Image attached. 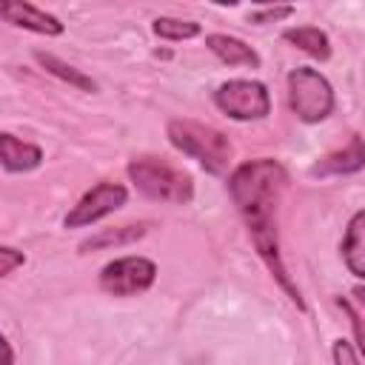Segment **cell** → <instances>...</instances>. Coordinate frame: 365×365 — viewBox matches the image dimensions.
I'll use <instances>...</instances> for the list:
<instances>
[{"label":"cell","instance_id":"cell-20","mask_svg":"<svg viewBox=\"0 0 365 365\" xmlns=\"http://www.w3.org/2000/svg\"><path fill=\"white\" fill-rule=\"evenodd\" d=\"M334 362H336V365H359V359H356L351 342H345V339H336V342H334Z\"/></svg>","mask_w":365,"mask_h":365},{"label":"cell","instance_id":"cell-15","mask_svg":"<svg viewBox=\"0 0 365 365\" xmlns=\"http://www.w3.org/2000/svg\"><path fill=\"white\" fill-rule=\"evenodd\" d=\"M145 234L143 225H123V228H114V231H100L97 237L86 240L80 245V251H97V248H106V245H128L134 240H140Z\"/></svg>","mask_w":365,"mask_h":365},{"label":"cell","instance_id":"cell-22","mask_svg":"<svg viewBox=\"0 0 365 365\" xmlns=\"http://www.w3.org/2000/svg\"><path fill=\"white\" fill-rule=\"evenodd\" d=\"M354 294H356V297H359V302H362V305H365V288H356V291H354Z\"/></svg>","mask_w":365,"mask_h":365},{"label":"cell","instance_id":"cell-11","mask_svg":"<svg viewBox=\"0 0 365 365\" xmlns=\"http://www.w3.org/2000/svg\"><path fill=\"white\" fill-rule=\"evenodd\" d=\"M0 160L6 171H31L40 165L43 151L31 143L17 140L14 134H0Z\"/></svg>","mask_w":365,"mask_h":365},{"label":"cell","instance_id":"cell-3","mask_svg":"<svg viewBox=\"0 0 365 365\" xmlns=\"http://www.w3.org/2000/svg\"><path fill=\"white\" fill-rule=\"evenodd\" d=\"M128 177L137 185L140 194H145L148 200H160V202H188L194 197V182L185 171L168 165L165 160L157 157H137L128 163Z\"/></svg>","mask_w":365,"mask_h":365},{"label":"cell","instance_id":"cell-4","mask_svg":"<svg viewBox=\"0 0 365 365\" xmlns=\"http://www.w3.org/2000/svg\"><path fill=\"white\" fill-rule=\"evenodd\" d=\"M288 106L302 123H319L334 111V88L314 68H294L288 74Z\"/></svg>","mask_w":365,"mask_h":365},{"label":"cell","instance_id":"cell-1","mask_svg":"<svg viewBox=\"0 0 365 365\" xmlns=\"http://www.w3.org/2000/svg\"><path fill=\"white\" fill-rule=\"evenodd\" d=\"M285 182H288L285 168L277 160L259 157V160H248L234 168V174L228 177V194H231L237 211L242 214V220L251 231V240H254L259 257L265 259L268 271L288 291V297L297 302V308H302L299 291L282 265L279 237H277V211H279Z\"/></svg>","mask_w":365,"mask_h":365},{"label":"cell","instance_id":"cell-19","mask_svg":"<svg viewBox=\"0 0 365 365\" xmlns=\"http://www.w3.org/2000/svg\"><path fill=\"white\" fill-rule=\"evenodd\" d=\"M26 262V257L20 254V251H14V248H9V245H3L0 248V277H9L17 265H23Z\"/></svg>","mask_w":365,"mask_h":365},{"label":"cell","instance_id":"cell-5","mask_svg":"<svg viewBox=\"0 0 365 365\" xmlns=\"http://www.w3.org/2000/svg\"><path fill=\"white\" fill-rule=\"evenodd\" d=\"M214 103L234 120H262L271 111L268 88L257 80H228L214 91Z\"/></svg>","mask_w":365,"mask_h":365},{"label":"cell","instance_id":"cell-9","mask_svg":"<svg viewBox=\"0 0 365 365\" xmlns=\"http://www.w3.org/2000/svg\"><path fill=\"white\" fill-rule=\"evenodd\" d=\"M365 165V143L362 137H351L345 148H336L325 154L319 163L311 165V177H339V174H354Z\"/></svg>","mask_w":365,"mask_h":365},{"label":"cell","instance_id":"cell-10","mask_svg":"<svg viewBox=\"0 0 365 365\" xmlns=\"http://www.w3.org/2000/svg\"><path fill=\"white\" fill-rule=\"evenodd\" d=\"M342 259L354 277L365 279V211H356L345 228Z\"/></svg>","mask_w":365,"mask_h":365},{"label":"cell","instance_id":"cell-18","mask_svg":"<svg viewBox=\"0 0 365 365\" xmlns=\"http://www.w3.org/2000/svg\"><path fill=\"white\" fill-rule=\"evenodd\" d=\"M339 308L348 314V319H351V328H354V336H356V342H359V351H362V356H365V319L354 311V305L348 302V299H339Z\"/></svg>","mask_w":365,"mask_h":365},{"label":"cell","instance_id":"cell-7","mask_svg":"<svg viewBox=\"0 0 365 365\" xmlns=\"http://www.w3.org/2000/svg\"><path fill=\"white\" fill-rule=\"evenodd\" d=\"M128 200V191L120 182H100L91 191H86L80 197V202L66 214V228H80V225H91L97 220H103L106 214L123 208Z\"/></svg>","mask_w":365,"mask_h":365},{"label":"cell","instance_id":"cell-21","mask_svg":"<svg viewBox=\"0 0 365 365\" xmlns=\"http://www.w3.org/2000/svg\"><path fill=\"white\" fill-rule=\"evenodd\" d=\"M3 354H6V365H14V354H11L9 339H3Z\"/></svg>","mask_w":365,"mask_h":365},{"label":"cell","instance_id":"cell-13","mask_svg":"<svg viewBox=\"0 0 365 365\" xmlns=\"http://www.w3.org/2000/svg\"><path fill=\"white\" fill-rule=\"evenodd\" d=\"M282 37H285L291 46H297L299 51H305V54H311V57H317V60H328V57H331L328 34H325V31H319V29H314V26L285 29V31H282Z\"/></svg>","mask_w":365,"mask_h":365},{"label":"cell","instance_id":"cell-2","mask_svg":"<svg viewBox=\"0 0 365 365\" xmlns=\"http://www.w3.org/2000/svg\"><path fill=\"white\" fill-rule=\"evenodd\" d=\"M168 140H171L174 148H180L182 154L194 157L211 174H222L231 165V154H234L231 140L222 131H217V128H211L205 123L171 120L168 123Z\"/></svg>","mask_w":365,"mask_h":365},{"label":"cell","instance_id":"cell-6","mask_svg":"<svg viewBox=\"0 0 365 365\" xmlns=\"http://www.w3.org/2000/svg\"><path fill=\"white\" fill-rule=\"evenodd\" d=\"M157 265L145 257H120L100 271V288L111 297H134L151 288Z\"/></svg>","mask_w":365,"mask_h":365},{"label":"cell","instance_id":"cell-16","mask_svg":"<svg viewBox=\"0 0 365 365\" xmlns=\"http://www.w3.org/2000/svg\"><path fill=\"white\" fill-rule=\"evenodd\" d=\"M154 34L163 40H191L200 34V23L194 20H180V17H157L154 20Z\"/></svg>","mask_w":365,"mask_h":365},{"label":"cell","instance_id":"cell-8","mask_svg":"<svg viewBox=\"0 0 365 365\" xmlns=\"http://www.w3.org/2000/svg\"><path fill=\"white\" fill-rule=\"evenodd\" d=\"M0 14H3L6 23L20 26V29H29V31H37V34H48V37L63 34V23H60L54 14L40 11V9L31 6V3L3 0V3H0Z\"/></svg>","mask_w":365,"mask_h":365},{"label":"cell","instance_id":"cell-12","mask_svg":"<svg viewBox=\"0 0 365 365\" xmlns=\"http://www.w3.org/2000/svg\"><path fill=\"white\" fill-rule=\"evenodd\" d=\"M205 46H208L222 63H228V66H251V68H259V54H257L248 43H242V40H237V37H228V34H208V37H205Z\"/></svg>","mask_w":365,"mask_h":365},{"label":"cell","instance_id":"cell-14","mask_svg":"<svg viewBox=\"0 0 365 365\" xmlns=\"http://www.w3.org/2000/svg\"><path fill=\"white\" fill-rule=\"evenodd\" d=\"M34 60H37L48 74L60 77L63 83H68V86H74V88H83V91H94V88H97V83H94L88 74H83L80 68H74V66L63 63V60H60V57H54V54L37 51V54H34Z\"/></svg>","mask_w":365,"mask_h":365},{"label":"cell","instance_id":"cell-17","mask_svg":"<svg viewBox=\"0 0 365 365\" xmlns=\"http://www.w3.org/2000/svg\"><path fill=\"white\" fill-rule=\"evenodd\" d=\"M294 14V6H268V9H259V11H251L248 20L257 23V26H265V23H274V20H282Z\"/></svg>","mask_w":365,"mask_h":365}]
</instances>
